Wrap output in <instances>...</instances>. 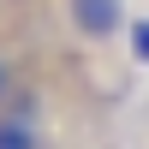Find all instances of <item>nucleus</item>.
<instances>
[{"label":"nucleus","instance_id":"1","mask_svg":"<svg viewBox=\"0 0 149 149\" xmlns=\"http://www.w3.org/2000/svg\"><path fill=\"white\" fill-rule=\"evenodd\" d=\"M60 12H66V30L90 48H107L119 30H131L125 0H60Z\"/></svg>","mask_w":149,"mask_h":149},{"label":"nucleus","instance_id":"2","mask_svg":"<svg viewBox=\"0 0 149 149\" xmlns=\"http://www.w3.org/2000/svg\"><path fill=\"white\" fill-rule=\"evenodd\" d=\"M0 149H48V131L42 119H24V113H0Z\"/></svg>","mask_w":149,"mask_h":149},{"label":"nucleus","instance_id":"3","mask_svg":"<svg viewBox=\"0 0 149 149\" xmlns=\"http://www.w3.org/2000/svg\"><path fill=\"white\" fill-rule=\"evenodd\" d=\"M12 95H18V72H12V54L0 48V113L12 107Z\"/></svg>","mask_w":149,"mask_h":149},{"label":"nucleus","instance_id":"4","mask_svg":"<svg viewBox=\"0 0 149 149\" xmlns=\"http://www.w3.org/2000/svg\"><path fill=\"white\" fill-rule=\"evenodd\" d=\"M125 36H131V54L149 66V18H131V30H125Z\"/></svg>","mask_w":149,"mask_h":149}]
</instances>
